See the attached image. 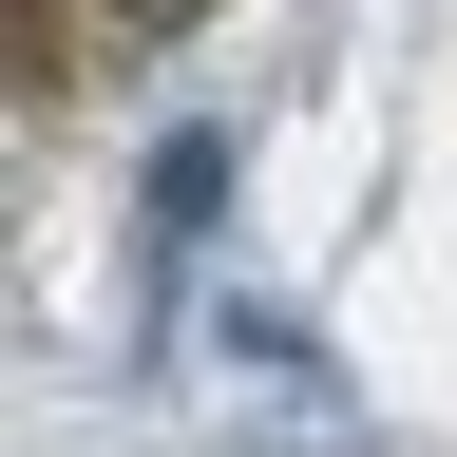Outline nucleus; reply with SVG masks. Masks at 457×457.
<instances>
[{"instance_id":"1","label":"nucleus","mask_w":457,"mask_h":457,"mask_svg":"<svg viewBox=\"0 0 457 457\" xmlns=\"http://www.w3.org/2000/svg\"><path fill=\"white\" fill-rule=\"evenodd\" d=\"M210 0H20V77L38 96H77V77H114V57H153V38H191Z\"/></svg>"}]
</instances>
